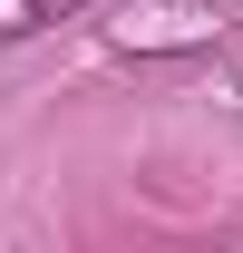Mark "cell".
Wrapping results in <instances>:
<instances>
[{
  "label": "cell",
  "instance_id": "obj_1",
  "mask_svg": "<svg viewBox=\"0 0 243 253\" xmlns=\"http://www.w3.org/2000/svg\"><path fill=\"white\" fill-rule=\"evenodd\" d=\"M234 30L224 0H117L107 10V49L126 59H185V49H214Z\"/></svg>",
  "mask_w": 243,
  "mask_h": 253
},
{
  "label": "cell",
  "instance_id": "obj_2",
  "mask_svg": "<svg viewBox=\"0 0 243 253\" xmlns=\"http://www.w3.org/2000/svg\"><path fill=\"white\" fill-rule=\"evenodd\" d=\"M97 0H0V39H30V30H59V20H88Z\"/></svg>",
  "mask_w": 243,
  "mask_h": 253
},
{
  "label": "cell",
  "instance_id": "obj_3",
  "mask_svg": "<svg viewBox=\"0 0 243 253\" xmlns=\"http://www.w3.org/2000/svg\"><path fill=\"white\" fill-rule=\"evenodd\" d=\"M234 107H243V78H234Z\"/></svg>",
  "mask_w": 243,
  "mask_h": 253
}]
</instances>
